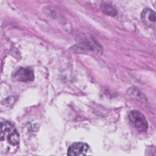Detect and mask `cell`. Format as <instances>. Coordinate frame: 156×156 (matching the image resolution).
Masks as SVG:
<instances>
[{
    "label": "cell",
    "mask_w": 156,
    "mask_h": 156,
    "mask_svg": "<svg viewBox=\"0 0 156 156\" xmlns=\"http://www.w3.org/2000/svg\"><path fill=\"white\" fill-rule=\"evenodd\" d=\"M141 18L142 21L148 27L152 29H155L156 16L155 13L151 9H144L141 13Z\"/></svg>",
    "instance_id": "4"
},
{
    "label": "cell",
    "mask_w": 156,
    "mask_h": 156,
    "mask_svg": "<svg viewBox=\"0 0 156 156\" xmlns=\"http://www.w3.org/2000/svg\"><path fill=\"white\" fill-rule=\"evenodd\" d=\"M88 145L85 143L76 142L72 144L68 149L67 154L70 156L84 155L88 151Z\"/></svg>",
    "instance_id": "5"
},
{
    "label": "cell",
    "mask_w": 156,
    "mask_h": 156,
    "mask_svg": "<svg viewBox=\"0 0 156 156\" xmlns=\"http://www.w3.org/2000/svg\"><path fill=\"white\" fill-rule=\"evenodd\" d=\"M131 125L139 132H146L148 128L147 121L144 115L138 110H132L129 115Z\"/></svg>",
    "instance_id": "2"
},
{
    "label": "cell",
    "mask_w": 156,
    "mask_h": 156,
    "mask_svg": "<svg viewBox=\"0 0 156 156\" xmlns=\"http://www.w3.org/2000/svg\"><path fill=\"white\" fill-rule=\"evenodd\" d=\"M34 73L32 69L28 68H18L13 74V78L20 82H29L34 79Z\"/></svg>",
    "instance_id": "3"
},
{
    "label": "cell",
    "mask_w": 156,
    "mask_h": 156,
    "mask_svg": "<svg viewBox=\"0 0 156 156\" xmlns=\"http://www.w3.org/2000/svg\"><path fill=\"white\" fill-rule=\"evenodd\" d=\"M101 9L104 13L110 16H115L118 13L116 9L113 6L109 4H102Z\"/></svg>",
    "instance_id": "6"
},
{
    "label": "cell",
    "mask_w": 156,
    "mask_h": 156,
    "mask_svg": "<svg viewBox=\"0 0 156 156\" xmlns=\"http://www.w3.org/2000/svg\"><path fill=\"white\" fill-rule=\"evenodd\" d=\"M1 147L8 153L15 152L20 144V135L15 126L9 121H4L1 123Z\"/></svg>",
    "instance_id": "1"
}]
</instances>
